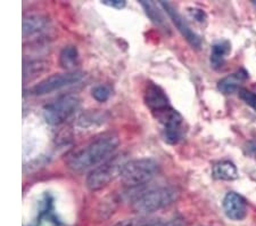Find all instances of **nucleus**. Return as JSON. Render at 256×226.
<instances>
[{
  "label": "nucleus",
  "mask_w": 256,
  "mask_h": 226,
  "mask_svg": "<svg viewBox=\"0 0 256 226\" xmlns=\"http://www.w3.org/2000/svg\"><path fill=\"white\" fill-rule=\"evenodd\" d=\"M118 145L120 138L116 134L112 131L104 133L72 152L66 159V166L76 172L92 170L112 157Z\"/></svg>",
  "instance_id": "nucleus-1"
},
{
  "label": "nucleus",
  "mask_w": 256,
  "mask_h": 226,
  "mask_svg": "<svg viewBox=\"0 0 256 226\" xmlns=\"http://www.w3.org/2000/svg\"><path fill=\"white\" fill-rule=\"evenodd\" d=\"M128 161V155L126 153H118L112 155L106 161L99 164L86 176V185L90 191L96 192L114 182L118 177H121L123 169H124Z\"/></svg>",
  "instance_id": "nucleus-2"
},
{
  "label": "nucleus",
  "mask_w": 256,
  "mask_h": 226,
  "mask_svg": "<svg viewBox=\"0 0 256 226\" xmlns=\"http://www.w3.org/2000/svg\"><path fill=\"white\" fill-rule=\"evenodd\" d=\"M179 192L171 186L152 188L142 193L132 203V210L140 216H148L176 202Z\"/></svg>",
  "instance_id": "nucleus-3"
},
{
  "label": "nucleus",
  "mask_w": 256,
  "mask_h": 226,
  "mask_svg": "<svg viewBox=\"0 0 256 226\" xmlns=\"http://www.w3.org/2000/svg\"><path fill=\"white\" fill-rule=\"evenodd\" d=\"M160 164L154 159L142 158L129 161L123 169L121 180L126 187H138L158 176Z\"/></svg>",
  "instance_id": "nucleus-4"
},
{
  "label": "nucleus",
  "mask_w": 256,
  "mask_h": 226,
  "mask_svg": "<svg viewBox=\"0 0 256 226\" xmlns=\"http://www.w3.org/2000/svg\"><path fill=\"white\" fill-rule=\"evenodd\" d=\"M81 101L79 96L68 94L44 105V118L48 125L60 126L72 118L79 110Z\"/></svg>",
  "instance_id": "nucleus-5"
},
{
  "label": "nucleus",
  "mask_w": 256,
  "mask_h": 226,
  "mask_svg": "<svg viewBox=\"0 0 256 226\" xmlns=\"http://www.w3.org/2000/svg\"><path fill=\"white\" fill-rule=\"evenodd\" d=\"M154 116L163 127L165 142L174 145L182 139L184 135V120L176 110L168 106L155 113Z\"/></svg>",
  "instance_id": "nucleus-6"
},
{
  "label": "nucleus",
  "mask_w": 256,
  "mask_h": 226,
  "mask_svg": "<svg viewBox=\"0 0 256 226\" xmlns=\"http://www.w3.org/2000/svg\"><path fill=\"white\" fill-rule=\"evenodd\" d=\"M84 73L81 71H68L64 73H56L46 79L40 81L31 89V93L36 96H44L56 90L63 89L68 86L76 85L84 79Z\"/></svg>",
  "instance_id": "nucleus-7"
},
{
  "label": "nucleus",
  "mask_w": 256,
  "mask_h": 226,
  "mask_svg": "<svg viewBox=\"0 0 256 226\" xmlns=\"http://www.w3.org/2000/svg\"><path fill=\"white\" fill-rule=\"evenodd\" d=\"M160 7L163 8V11L168 15V18L174 24L178 31L182 35L184 38L188 41V44L190 45L192 48L200 49L202 46V39L195 31L192 30L189 26L187 21L184 19V16L178 12L176 8L172 5V4L168 2H160Z\"/></svg>",
  "instance_id": "nucleus-8"
},
{
  "label": "nucleus",
  "mask_w": 256,
  "mask_h": 226,
  "mask_svg": "<svg viewBox=\"0 0 256 226\" xmlns=\"http://www.w3.org/2000/svg\"><path fill=\"white\" fill-rule=\"evenodd\" d=\"M144 102L152 114L171 106L168 97L164 90L154 82H148L144 90Z\"/></svg>",
  "instance_id": "nucleus-9"
},
{
  "label": "nucleus",
  "mask_w": 256,
  "mask_h": 226,
  "mask_svg": "<svg viewBox=\"0 0 256 226\" xmlns=\"http://www.w3.org/2000/svg\"><path fill=\"white\" fill-rule=\"evenodd\" d=\"M224 210L228 218L242 220L247 215V204L245 199L236 192H228L224 199Z\"/></svg>",
  "instance_id": "nucleus-10"
},
{
  "label": "nucleus",
  "mask_w": 256,
  "mask_h": 226,
  "mask_svg": "<svg viewBox=\"0 0 256 226\" xmlns=\"http://www.w3.org/2000/svg\"><path fill=\"white\" fill-rule=\"evenodd\" d=\"M48 29V20L39 14H28L23 19L24 39L34 38L42 35Z\"/></svg>",
  "instance_id": "nucleus-11"
},
{
  "label": "nucleus",
  "mask_w": 256,
  "mask_h": 226,
  "mask_svg": "<svg viewBox=\"0 0 256 226\" xmlns=\"http://www.w3.org/2000/svg\"><path fill=\"white\" fill-rule=\"evenodd\" d=\"M248 79V73L245 70L240 69L239 71L232 73L228 77H224L218 82V89L221 93L229 95V94H234L239 92L242 88V84Z\"/></svg>",
  "instance_id": "nucleus-12"
},
{
  "label": "nucleus",
  "mask_w": 256,
  "mask_h": 226,
  "mask_svg": "<svg viewBox=\"0 0 256 226\" xmlns=\"http://www.w3.org/2000/svg\"><path fill=\"white\" fill-rule=\"evenodd\" d=\"M231 52V45L228 40H218L216 44H213L210 49V62L213 69H221L224 67L226 56Z\"/></svg>",
  "instance_id": "nucleus-13"
},
{
  "label": "nucleus",
  "mask_w": 256,
  "mask_h": 226,
  "mask_svg": "<svg viewBox=\"0 0 256 226\" xmlns=\"http://www.w3.org/2000/svg\"><path fill=\"white\" fill-rule=\"evenodd\" d=\"M213 176L214 178L221 180H234L238 177L237 167L228 160L220 161L213 166Z\"/></svg>",
  "instance_id": "nucleus-14"
},
{
  "label": "nucleus",
  "mask_w": 256,
  "mask_h": 226,
  "mask_svg": "<svg viewBox=\"0 0 256 226\" xmlns=\"http://www.w3.org/2000/svg\"><path fill=\"white\" fill-rule=\"evenodd\" d=\"M140 5L142 6V8L144 10V13L152 20V22L156 24V26L165 29L168 28V24H166V21H165L164 15L162 13V11L160 10L158 6L160 4L154 3V2H140Z\"/></svg>",
  "instance_id": "nucleus-15"
},
{
  "label": "nucleus",
  "mask_w": 256,
  "mask_h": 226,
  "mask_svg": "<svg viewBox=\"0 0 256 226\" xmlns=\"http://www.w3.org/2000/svg\"><path fill=\"white\" fill-rule=\"evenodd\" d=\"M78 62H79V52L76 46L68 45L62 49L60 54V64L62 68L71 71L76 67Z\"/></svg>",
  "instance_id": "nucleus-16"
},
{
  "label": "nucleus",
  "mask_w": 256,
  "mask_h": 226,
  "mask_svg": "<svg viewBox=\"0 0 256 226\" xmlns=\"http://www.w3.org/2000/svg\"><path fill=\"white\" fill-rule=\"evenodd\" d=\"M47 67L46 62L42 61H28V63L24 62V68H23V78L24 80H26L28 78H34L39 76V73L44 72V69Z\"/></svg>",
  "instance_id": "nucleus-17"
},
{
  "label": "nucleus",
  "mask_w": 256,
  "mask_h": 226,
  "mask_svg": "<svg viewBox=\"0 0 256 226\" xmlns=\"http://www.w3.org/2000/svg\"><path fill=\"white\" fill-rule=\"evenodd\" d=\"M158 223V220L150 218V217L139 215L137 217H132V218L123 219L113 226H155Z\"/></svg>",
  "instance_id": "nucleus-18"
},
{
  "label": "nucleus",
  "mask_w": 256,
  "mask_h": 226,
  "mask_svg": "<svg viewBox=\"0 0 256 226\" xmlns=\"http://www.w3.org/2000/svg\"><path fill=\"white\" fill-rule=\"evenodd\" d=\"M92 97L99 103H104L112 96V89L107 85H97L92 89Z\"/></svg>",
  "instance_id": "nucleus-19"
},
{
  "label": "nucleus",
  "mask_w": 256,
  "mask_h": 226,
  "mask_svg": "<svg viewBox=\"0 0 256 226\" xmlns=\"http://www.w3.org/2000/svg\"><path fill=\"white\" fill-rule=\"evenodd\" d=\"M238 93H239V97H240L247 105H250L252 109L256 110V93L255 92H252V90H248L246 88H242Z\"/></svg>",
  "instance_id": "nucleus-20"
},
{
  "label": "nucleus",
  "mask_w": 256,
  "mask_h": 226,
  "mask_svg": "<svg viewBox=\"0 0 256 226\" xmlns=\"http://www.w3.org/2000/svg\"><path fill=\"white\" fill-rule=\"evenodd\" d=\"M49 204H50V201L48 200L46 212L42 213V216H41L39 226H57V221L55 219V217L52 215L50 210H49Z\"/></svg>",
  "instance_id": "nucleus-21"
},
{
  "label": "nucleus",
  "mask_w": 256,
  "mask_h": 226,
  "mask_svg": "<svg viewBox=\"0 0 256 226\" xmlns=\"http://www.w3.org/2000/svg\"><path fill=\"white\" fill-rule=\"evenodd\" d=\"M189 13H190L192 18L200 23H204L205 21L208 20V15H206L203 10H200V8H190V10H189Z\"/></svg>",
  "instance_id": "nucleus-22"
},
{
  "label": "nucleus",
  "mask_w": 256,
  "mask_h": 226,
  "mask_svg": "<svg viewBox=\"0 0 256 226\" xmlns=\"http://www.w3.org/2000/svg\"><path fill=\"white\" fill-rule=\"evenodd\" d=\"M155 226H187V220L182 217H176V218L164 221V223L156 224Z\"/></svg>",
  "instance_id": "nucleus-23"
},
{
  "label": "nucleus",
  "mask_w": 256,
  "mask_h": 226,
  "mask_svg": "<svg viewBox=\"0 0 256 226\" xmlns=\"http://www.w3.org/2000/svg\"><path fill=\"white\" fill-rule=\"evenodd\" d=\"M102 3L106 6L115 8V10H122V8H124L126 5L124 0H102Z\"/></svg>",
  "instance_id": "nucleus-24"
},
{
  "label": "nucleus",
  "mask_w": 256,
  "mask_h": 226,
  "mask_svg": "<svg viewBox=\"0 0 256 226\" xmlns=\"http://www.w3.org/2000/svg\"><path fill=\"white\" fill-rule=\"evenodd\" d=\"M246 150V153L250 154V155H256V141H250L247 143V145L245 147Z\"/></svg>",
  "instance_id": "nucleus-25"
}]
</instances>
